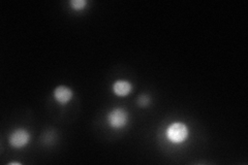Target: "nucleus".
I'll return each instance as SVG.
<instances>
[{
	"label": "nucleus",
	"instance_id": "obj_3",
	"mask_svg": "<svg viewBox=\"0 0 248 165\" xmlns=\"http://www.w3.org/2000/svg\"><path fill=\"white\" fill-rule=\"evenodd\" d=\"M9 140L13 148L22 149L29 144L30 133L24 128H18L11 133Z\"/></svg>",
	"mask_w": 248,
	"mask_h": 165
},
{
	"label": "nucleus",
	"instance_id": "obj_6",
	"mask_svg": "<svg viewBox=\"0 0 248 165\" xmlns=\"http://www.w3.org/2000/svg\"><path fill=\"white\" fill-rule=\"evenodd\" d=\"M87 1L86 0H72L71 2H69V4H71L72 9L76 12H81L83 11L85 7L87 6Z\"/></svg>",
	"mask_w": 248,
	"mask_h": 165
},
{
	"label": "nucleus",
	"instance_id": "obj_7",
	"mask_svg": "<svg viewBox=\"0 0 248 165\" xmlns=\"http://www.w3.org/2000/svg\"><path fill=\"white\" fill-rule=\"evenodd\" d=\"M151 104V98L147 94H142L138 98V105L141 107H148Z\"/></svg>",
	"mask_w": 248,
	"mask_h": 165
},
{
	"label": "nucleus",
	"instance_id": "obj_4",
	"mask_svg": "<svg viewBox=\"0 0 248 165\" xmlns=\"http://www.w3.org/2000/svg\"><path fill=\"white\" fill-rule=\"evenodd\" d=\"M53 95H54V99H55L59 105H65L73 99L74 92L71 88L67 87V86L62 85L55 88Z\"/></svg>",
	"mask_w": 248,
	"mask_h": 165
},
{
	"label": "nucleus",
	"instance_id": "obj_5",
	"mask_svg": "<svg viewBox=\"0 0 248 165\" xmlns=\"http://www.w3.org/2000/svg\"><path fill=\"white\" fill-rule=\"evenodd\" d=\"M133 91V85L126 80H118L113 84V92L119 97H125Z\"/></svg>",
	"mask_w": 248,
	"mask_h": 165
},
{
	"label": "nucleus",
	"instance_id": "obj_1",
	"mask_svg": "<svg viewBox=\"0 0 248 165\" xmlns=\"http://www.w3.org/2000/svg\"><path fill=\"white\" fill-rule=\"evenodd\" d=\"M167 137L174 145H180L187 139L189 131L186 125L182 122H174L167 128Z\"/></svg>",
	"mask_w": 248,
	"mask_h": 165
},
{
	"label": "nucleus",
	"instance_id": "obj_2",
	"mask_svg": "<svg viewBox=\"0 0 248 165\" xmlns=\"http://www.w3.org/2000/svg\"><path fill=\"white\" fill-rule=\"evenodd\" d=\"M128 113L125 108L115 107L112 111L108 112L107 116V121L108 126L113 129L119 130L123 129L128 123Z\"/></svg>",
	"mask_w": 248,
	"mask_h": 165
}]
</instances>
